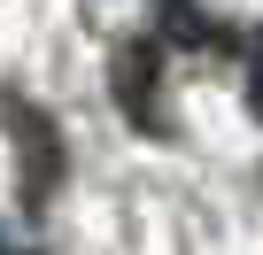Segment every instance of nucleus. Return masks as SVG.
I'll return each instance as SVG.
<instances>
[{"label":"nucleus","instance_id":"nucleus-1","mask_svg":"<svg viewBox=\"0 0 263 255\" xmlns=\"http://www.w3.org/2000/svg\"><path fill=\"white\" fill-rule=\"evenodd\" d=\"M155 70H163V47L155 39H124L116 47V101H124V116L140 124V132H155Z\"/></svg>","mask_w":263,"mask_h":255},{"label":"nucleus","instance_id":"nucleus-2","mask_svg":"<svg viewBox=\"0 0 263 255\" xmlns=\"http://www.w3.org/2000/svg\"><path fill=\"white\" fill-rule=\"evenodd\" d=\"M8 124L24 140V201H39L54 178H62V147H54V124L31 108V101H8Z\"/></svg>","mask_w":263,"mask_h":255},{"label":"nucleus","instance_id":"nucleus-3","mask_svg":"<svg viewBox=\"0 0 263 255\" xmlns=\"http://www.w3.org/2000/svg\"><path fill=\"white\" fill-rule=\"evenodd\" d=\"M155 8H163L171 39H186V47H209V16L194 8V0H155Z\"/></svg>","mask_w":263,"mask_h":255},{"label":"nucleus","instance_id":"nucleus-4","mask_svg":"<svg viewBox=\"0 0 263 255\" xmlns=\"http://www.w3.org/2000/svg\"><path fill=\"white\" fill-rule=\"evenodd\" d=\"M248 101H255V116H263V31L248 39Z\"/></svg>","mask_w":263,"mask_h":255}]
</instances>
